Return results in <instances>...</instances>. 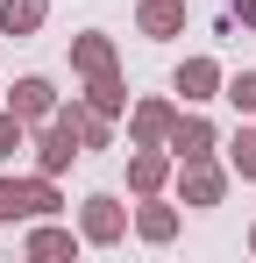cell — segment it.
Masks as SVG:
<instances>
[{
	"label": "cell",
	"instance_id": "cell-6",
	"mask_svg": "<svg viewBox=\"0 0 256 263\" xmlns=\"http://www.w3.org/2000/svg\"><path fill=\"white\" fill-rule=\"evenodd\" d=\"M178 199H185V206H221V199H228V171H221L213 157L178 164Z\"/></svg>",
	"mask_w": 256,
	"mask_h": 263
},
{
	"label": "cell",
	"instance_id": "cell-14",
	"mask_svg": "<svg viewBox=\"0 0 256 263\" xmlns=\"http://www.w3.org/2000/svg\"><path fill=\"white\" fill-rule=\"evenodd\" d=\"M22 249H29L36 263H43V256H79V235H71V228H57V220H36Z\"/></svg>",
	"mask_w": 256,
	"mask_h": 263
},
{
	"label": "cell",
	"instance_id": "cell-3",
	"mask_svg": "<svg viewBox=\"0 0 256 263\" xmlns=\"http://www.w3.org/2000/svg\"><path fill=\"white\" fill-rule=\"evenodd\" d=\"M164 149H171V164H199V157H213V149H221V128H213L207 114H185V107H178V121H171Z\"/></svg>",
	"mask_w": 256,
	"mask_h": 263
},
{
	"label": "cell",
	"instance_id": "cell-16",
	"mask_svg": "<svg viewBox=\"0 0 256 263\" xmlns=\"http://www.w3.org/2000/svg\"><path fill=\"white\" fill-rule=\"evenodd\" d=\"M228 178H256V128L228 135Z\"/></svg>",
	"mask_w": 256,
	"mask_h": 263
},
{
	"label": "cell",
	"instance_id": "cell-4",
	"mask_svg": "<svg viewBox=\"0 0 256 263\" xmlns=\"http://www.w3.org/2000/svg\"><path fill=\"white\" fill-rule=\"evenodd\" d=\"M79 157H85V149H79V135H71L57 114H50V121L36 128V171H43V178H64Z\"/></svg>",
	"mask_w": 256,
	"mask_h": 263
},
{
	"label": "cell",
	"instance_id": "cell-7",
	"mask_svg": "<svg viewBox=\"0 0 256 263\" xmlns=\"http://www.w3.org/2000/svg\"><path fill=\"white\" fill-rule=\"evenodd\" d=\"M221 79H228V71H221L213 57H185L178 79H171V92H185V107H207V100H221Z\"/></svg>",
	"mask_w": 256,
	"mask_h": 263
},
{
	"label": "cell",
	"instance_id": "cell-18",
	"mask_svg": "<svg viewBox=\"0 0 256 263\" xmlns=\"http://www.w3.org/2000/svg\"><path fill=\"white\" fill-rule=\"evenodd\" d=\"M14 149H29V121H22L14 107H0V164H7Z\"/></svg>",
	"mask_w": 256,
	"mask_h": 263
},
{
	"label": "cell",
	"instance_id": "cell-5",
	"mask_svg": "<svg viewBox=\"0 0 256 263\" xmlns=\"http://www.w3.org/2000/svg\"><path fill=\"white\" fill-rule=\"evenodd\" d=\"M171 185V149L164 142H128V192H164Z\"/></svg>",
	"mask_w": 256,
	"mask_h": 263
},
{
	"label": "cell",
	"instance_id": "cell-2",
	"mask_svg": "<svg viewBox=\"0 0 256 263\" xmlns=\"http://www.w3.org/2000/svg\"><path fill=\"white\" fill-rule=\"evenodd\" d=\"M121 235H128V206L114 199V192H93V199L79 206V242H93V249H114Z\"/></svg>",
	"mask_w": 256,
	"mask_h": 263
},
{
	"label": "cell",
	"instance_id": "cell-1",
	"mask_svg": "<svg viewBox=\"0 0 256 263\" xmlns=\"http://www.w3.org/2000/svg\"><path fill=\"white\" fill-rule=\"evenodd\" d=\"M64 206L57 199V178H0V228H14V220H50Z\"/></svg>",
	"mask_w": 256,
	"mask_h": 263
},
{
	"label": "cell",
	"instance_id": "cell-20",
	"mask_svg": "<svg viewBox=\"0 0 256 263\" xmlns=\"http://www.w3.org/2000/svg\"><path fill=\"white\" fill-rule=\"evenodd\" d=\"M249 249H256V228H249Z\"/></svg>",
	"mask_w": 256,
	"mask_h": 263
},
{
	"label": "cell",
	"instance_id": "cell-10",
	"mask_svg": "<svg viewBox=\"0 0 256 263\" xmlns=\"http://www.w3.org/2000/svg\"><path fill=\"white\" fill-rule=\"evenodd\" d=\"M135 29H142L150 43L185 36V0H135Z\"/></svg>",
	"mask_w": 256,
	"mask_h": 263
},
{
	"label": "cell",
	"instance_id": "cell-12",
	"mask_svg": "<svg viewBox=\"0 0 256 263\" xmlns=\"http://www.w3.org/2000/svg\"><path fill=\"white\" fill-rule=\"evenodd\" d=\"M135 235H142V242H171V235H178V206H171V199H157V192H142V206H135Z\"/></svg>",
	"mask_w": 256,
	"mask_h": 263
},
{
	"label": "cell",
	"instance_id": "cell-19",
	"mask_svg": "<svg viewBox=\"0 0 256 263\" xmlns=\"http://www.w3.org/2000/svg\"><path fill=\"white\" fill-rule=\"evenodd\" d=\"M228 7H235V14H242V22L256 29V0H228Z\"/></svg>",
	"mask_w": 256,
	"mask_h": 263
},
{
	"label": "cell",
	"instance_id": "cell-9",
	"mask_svg": "<svg viewBox=\"0 0 256 263\" xmlns=\"http://www.w3.org/2000/svg\"><path fill=\"white\" fill-rule=\"evenodd\" d=\"M171 121H178V107H171L164 92H150V100H135V107H128V142H164Z\"/></svg>",
	"mask_w": 256,
	"mask_h": 263
},
{
	"label": "cell",
	"instance_id": "cell-17",
	"mask_svg": "<svg viewBox=\"0 0 256 263\" xmlns=\"http://www.w3.org/2000/svg\"><path fill=\"white\" fill-rule=\"evenodd\" d=\"M221 100H228L235 114H256V71H235V79H221Z\"/></svg>",
	"mask_w": 256,
	"mask_h": 263
},
{
	"label": "cell",
	"instance_id": "cell-8",
	"mask_svg": "<svg viewBox=\"0 0 256 263\" xmlns=\"http://www.w3.org/2000/svg\"><path fill=\"white\" fill-rule=\"evenodd\" d=\"M0 100H7V107H14L29 128H43V121L57 114V86H50V79H14V86L0 92Z\"/></svg>",
	"mask_w": 256,
	"mask_h": 263
},
{
	"label": "cell",
	"instance_id": "cell-15",
	"mask_svg": "<svg viewBox=\"0 0 256 263\" xmlns=\"http://www.w3.org/2000/svg\"><path fill=\"white\" fill-rule=\"evenodd\" d=\"M50 0H0V36H36Z\"/></svg>",
	"mask_w": 256,
	"mask_h": 263
},
{
	"label": "cell",
	"instance_id": "cell-11",
	"mask_svg": "<svg viewBox=\"0 0 256 263\" xmlns=\"http://www.w3.org/2000/svg\"><path fill=\"white\" fill-rule=\"evenodd\" d=\"M71 71H79V79H100V71H121V57H114V36H100V29H85V36H71Z\"/></svg>",
	"mask_w": 256,
	"mask_h": 263
},
{
	"label": "cell",
	"instance_id": "cell-13",
	"mask_svg": "<svg viewBox=\"0 0 256 263\" xmlns=\"http://www.w3.org/2000/svg\"><path fill=\"white\" fill-rule=\"evenodd\" d=\"M85 107H93V114H107V121H114V114H128V86H121V71H100V79H85V92H79Z\"/></svg>",
	"mask_w": 256,
	"mask_h": 263
}]
</instances>
